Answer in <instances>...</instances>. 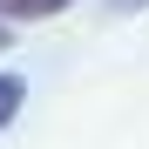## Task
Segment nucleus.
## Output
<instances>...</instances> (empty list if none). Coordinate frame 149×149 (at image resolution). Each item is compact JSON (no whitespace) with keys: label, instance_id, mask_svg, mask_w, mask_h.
I'll return each mask as SVG.
<instances>
[{"label":"nucleus","instance_id":"1","mask_svg":"<svg viewBox=\"0 0 149 149\" xmlns=\"http://www.w3.org/2000/svg\"><path fill=\"white\" fill-rule=\"evenodd\" d=\"M61 7H68V0H0V14H14V20H47Z\"/></svg>","mask_w":149,"mask_h":149},{"label":"nucleus","instance_id":"4","mask_svg":"<svg viewBox=\"0 0 149 149\" xmlns=\"http://www.w3.org/2000/svg\"><path fill=\"white\" fill-rule=\"evenodd\" d=\"M0 47H7V27H0Z\"/></svg>","mask_w":149,"mask_h":149},{"label":"nucleus","instance_id":"2","mask_svg":"<svg viewBox=\"0 0 149 149\" xmlns=\"http://www.w3.org/2000/svg\"><path fill=\"white\" fill-rule=\"evenodd\" d=\"M14 109H20V81H14V74H0V129L14 122Z\"/></svg>","mask_w":149,"mask_h":149},{"label":"nucleus","instance_id":"3","mask_svg":"<svg viewBox=\"0 0 149 149\" xmlns=\"http://www.w3.org/2000/svg\"><path fill=\"white\" fill-rule=\"evenodd\" d=\"M115 7H136V0H115Z\"/></svg>","mask_w":149,"mask_h":149}]
</instances>
